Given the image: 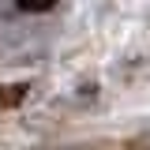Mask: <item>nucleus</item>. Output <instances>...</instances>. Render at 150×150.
<instances>
[{"mask_svg":"<svg viewBox=\"0 0 150 150\" xmlns=\"http://www.w3.org/2000/svg\"><path fill=\"white\" fill-rule=\"evenodd\" d=\"M60 150H79V146H60Z\"/></svg>","mask_w":150,"mask_h":150,"instance_id":"obj_1","label":"nucleus"}]
</instances>
